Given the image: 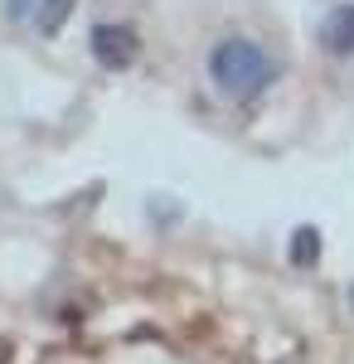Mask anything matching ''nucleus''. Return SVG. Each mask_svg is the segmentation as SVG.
Segmentation results:
<instances>
[{"label":"nucleus","mask_w":354,"mask_h":364,"mask_svg":"<svg viewBox=\"0 0 354 364\" xmlns=\"http://www.w3.org/2000/svg\"><path fill=\"white\" fill-rule=\"evenodd\" d=\"M39 5H44V0H5V15H10L15 25H25V20L39 15Z\"/></svg>","instance_id":"nucleus-6"},{"label":"nucleus","mask_w":354,"mask_h":364,"mask_svg":"<svg viewBox=\"0 0 354 364\" xmlns=\"http://www.w3.org/2000/svg\"><path fill=\"white\" fill-rule=\"evenodd\" d=\"M87 49H92V58H97V68L122 73V68H132V63L141 58V34L132 25H112V20H102V25L87 29Z\"/></svg>","instance_id":"nucleus-2"},{"label":"nucleus","mask_w":354,"mask_h":364,"mask_svg":"<svg viewBox=\"0 0 354 364\" xmlns=\"http://www.w3.org/2000/svg\"><path fill=\"white\" fill-rule=\"evenodd\" d=\"M321 49L335 58L354 54V0H345V5H335L326 20H321Z\"/></svg>","instance_id":"nucleus-3"},{"label":"nucleus","mask_w":354,"mask_h":364,"mask_svg":"<svg viewBox=\"0 0 354 364\" xmlns=\"http://www.w3.org/2000/svg\"><path fill=\"white\" fill-rule=\"evenodd\" d=\"M68 15H73V0H44L39 15H34V25H39V34H58Z\"/></svg>","instance_id":"nucleus-5"},{"label":"nucleus","mask_w":354,"mask_h":364,"mask_svg":"<svg viewBox=\"0 0 354 364\" xmlns=\"http://www.w3.org/2000/svg\"><path fill=\"white\" fill-rule=\"evenodd\" d=\"M272 58L257 39L247 34H223L214 49H209V78L228 102H252L262 87L272 83Z\"/></svg>","instance_id":"nucleus-1"},{"label":"nucleus","mask_w":354,"mask_h":364,"mask_svg":"<svg viewBox=\"0 0 354 364\" xmlns=\"http://www.w3.org/2000/svg\"><path fill=\"white\" fill-rule=\"evenodd\" d=\"M281 364H301V360H281Z\"/></svg>","instance_id":"nucleus-8"},{"label":"nucleus","mask_w":354,"mask_h":364,"mask_svg":"<svg viewBox=\"0 0 354 364\" xmlns=\"http://www.w3.org/2000/svg\"><path fill=\"white\" fill-rule=\"evenodd\" d=\"M350 311H354V282H350Z\"/></svg>","instance_id":"nucleus-7"},{"label":"nucleus","mask_w":354,"mask_h":364,"mask_svg":"<svg viewBox=\"0 0 354 364\" xmlns=\"http://www.w3.org/2000/svg\"><path fill=\"white\" fill-rule=\"evenodd\" d=\"M286 257H291V267H316L321 262V228L316 224H301L296 233H291V248H286Z\"/></svg>","instance_id":"nucleus-4"}]
</instances>
